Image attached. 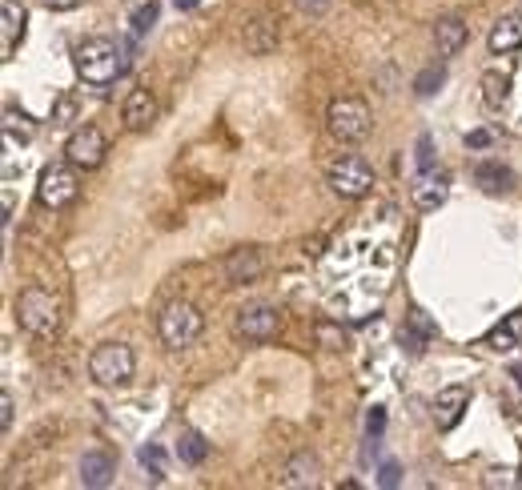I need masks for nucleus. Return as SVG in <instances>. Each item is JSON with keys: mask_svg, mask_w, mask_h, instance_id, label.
Listing matches in <instances>:
<instances>
[{"mask_svg": "<svg viewBox=\"0 0 522 490\" xmlns=\"http://www.w3.org/2000/svg\"><path fill=\"white\" fill-rule=\"evenodd\" d=\"M73 69H77V77H81L85 85L105 89V85H113V81L129 69V57H125V49H121L117 41H109V37H89V41H81V45L73 49Z\"/></svg>", "mask_w": 522, "mask_h": 490, "instance_id": "nucleus-1", "label": "nucleus"}, {"mask_svg": "<svg viewBox=\"0 0 522 490\" xmlns=\"http://www.w3.org/2000/svg\"><path fill=\"white\" fill-rule=\"evenodd\" d=\"M17 322L33 338H53L61 330V302L41 286H25L17 298Z\"/></svg>", "mask_w": 522, "mask_h": 490, "instance_id": "nucleus-2", "label": "nucleus"}, {"mask_svg": "<svg viewBox=\"0 0 522 490\" xmlns=\"http://www.w3.org/2000/svg\"><path fill=\"white\" fill-rule=\"evenodd\" d=\"M201 330H205V318H201V310L193 302H169L161 310V318H157V334H161V342L169 350L193 346L201 338Z\"/></svg>", "mask_w": 522, "mask_h": 490, "instance_id": "nucleus-3", "label": "nucleus"}, {"mask_svg": "<svg viewBox=\"0 0 522 490\" xmlns=\"http://www.w3.org/2000/svg\"><path fill=\"white\" fill-rule=\"evenodd\" d=\"M137 370V358L125 342H101L93 354H89V374L97 386H125Z\"/></svg>", "mask_w": 522, "mask_h": 490, "instance_id": "nucleus-4", "label": "nucleus"}, {"mask_svg": "<svg viewBox=\"0 0 522 490\" xmlns=\"http://www.w3.org/2000/svg\"><path fill=\"white\" fill-rule=\"evenodd\" d=\"M326 181H330V189H334L342 201H358V197H366V193L374 189V169H370L366 157L346 153V157H338V161L326 169Z\"/></svg>", "mask_w": 522, "mask_h": 490, "instance_id": "nucleus-5", "label": "nucleus"}, {"mask_svg": "<svg viewBox=\"0 0 522 490\" xmlns=\"http://www.w3.org/2000/svg\"><path fill=\"white\" fill-rule=\"evenodd\" d=\"M326 125H330V133L338 137V141H362V137H370V125H374V117H370V105L362 101V97H338L334 105H330V113H326Z\"/></svg>", "mask_w": 522, "mask_h": 490, "instance_id": "nucleus-6", "label": "nucleus"}, {"mask_svg": "<svg viewBox=\"0 0 522 490\" xmlns=\"http://www.w3.org/2000/svg\"><path fill=\"white\" fill-rule=\"evenodd\" d=\"M77 193H81V181H77V165L73 161H65V165H49L45 173H41V185H37V201L45 205V209H69L73 201H77Z\"/></svg>", "mask_w": 522, "mask_h": 490, "instance_id": "nucleus-7", "label": "nucleus"}, {"mask_svg": "<svg viewBox=\"0 0 522 490\" xmlns=\"http://www.w3.org/2000/svg\"><path fill=\"white\" fill-rule=\"evenodd\" d=\"M105 153H109V141L97 125H81L65 141V161H73L77 169H97L105 161Z\"/></svg>", "mask_w": 522, "mask_h": 490, "instance_id": "nucleus-8", "label": "nucleus"}, {"mask_svg": "<svg viewBox=\"0 0 522 490\" xmlns=\"http://www.w3.org/2000/svg\"><path fill=\"white\" fill-rule=\"evenodd\" d=\"M237 338H245V342H270V338H278V330H282V318H278V310L274 306H245L241 314H237Z\"/></svg>", "mask_w": 522, "mask_h": 490, "instance_id": "nucleus-9", "label": "nucleus"}, {"mask_svg": "<svg viewBox=\"0 0 522 490\" xmlns=\"http://www.w3.org/2000/svg\"><path fill=\"white\" fill-rule=\"evenodd\" d=\"M446 197H450V177L438 173V169H422V173L414 177V185H410V201H414L422 213H434Z\"/></svg>", "mask_w": 522, "mask_h": 490, "instance_id": "nucleus-10", "label": "nucleus"}, {"mask_svg": "<svg viewBox=\"0 0 522 490\" xmlns=\"http://www.w3.org/2000/svg\"><path fill=\"white\" fill-rule=\"evenodd\" d=\"M121 121H125V129H133V133H145V129L157 121V97H153L149 89H133V93L125 97V105H121Z\"/></svg>", "mask_w": 522, "mask_h": 490, "instance_id": "nucleus-11", "label": "nucleus"}, {"mask_svg": "<svg viewBox=\"0 0 522 490\" xmlns=\"http://www.w3.org/2000/svg\"><path fill=\"white\" fill-rule=\"evenodd\" d=\"M470 406V390L466 386H446V390H438V398H434V422H438V430H454L458 422H462V410Z\"/></svg>", "mask_w": 522, "mask_h": 490, "instance_id": "nucleus-12", "label": "nucleus"}, {"mask_svg": "<svg viewBox=\"0 0 522 490\" xmlns=\"http://www.w3.org/2000/svg\"><path fill=\"white\" fill-rule=\"evenodd\" d=\"M486 45H490V53H514V49H522V17L518 13L498 17L494 29H490V37H486Z\"/></svg>", "mask_w": 522, "mask_h": 490, "instance_id": "nucleus-13", "label": "nucleus"}, {"mask_svg": "<svg viewBox=\"0 0 522 490\" xmlns=\"http://www.w3.org/2000/svg\"><path fill=\"white\" fill-rule=\"evenodd\" d=\"M25 25H29V13L21 9V0H5V41H0V57H13L21 37H25Z\"/></svg>", "mask_w": 522, "mask_h": 490, "instance_id": "nucleus-14", "label": "nucleus"}, {"mask_svg": "<svg viewBox=\"0 0 522 490\" xmlns=\"http://www.w3.org/2000/svg\"><path fill=\"white\" fill-rule=\"evenodd\" d=\"M466 25L458 21V17H442L438 25H434V49H438V57H454V53H462V45H466Z\"/></svg>", "mask_w": 522, "mask_h": 490, "instance_id": "nucleus-15", "label": "nucleus"}, {"mask_svg": "<svg viewBox=\"0 0 522 490\" xmlns=\"http://www.w3.org/2000/svg\"><path fill=\"white\" fill-rule=\"evenodd\" d=\"M257 274H261V254H257V250H233V254L225 258V278H229L233 286L257 282Z\"/></svg>", "mask_w": 522, "mask_h": 490, "instance_id": "nucleus-16", "label": "nucleus"}, {"mask_svg": "<svg viewBox=\"0 0 522 490\" xmlns=\"http://www.w3.org/2000/svg\"><path fill=\"white\" fill-rule=\"evenodd\" d=\"M113 470H117V462H113V454H105V450H89V454L81 458V482H85V486H109V482H113Z\"/></svg>", "mask_w": 522, "mask_h": 490, "instance_id": "nucleus-17", "label": "nucleus"}, {"mask_svg": "<svg viewBox=\"0 0 522 490\" xmlns=\"http://www.w3.org/2000/svg\"><path fill=\"white\" fill-rule=\"evenodd\" d=\"M245 49L253 57H266L270 49H278V25L270 17H257L253 25H245Z\"/></svg>", "mask_w": 522, "mask_h": 490, "instance_id": "nucleus-18", "label": "nucleus"}, {"mask_svg": "<svg viewBox=\"0 0 522 490\" xmlns=\"http://www.w3.org/2000/svg\"><path fill=\"white\" fill-rule=\"evenodd\" d=\"M438 330H434V322L426 318V310H410L406 314V330H402V346H410V354H422V346L434 338Z\"/></svg>", "mask_w": 522, "mask_h": 490, "instance_id": "nucleus-19", "label": "nucleus"}, {"mask_svg": "<svg viewBox=\"0 0 522 490\" xmlns=\"http://www.w3.org/2000/svg\"><path fill=\"white\" fill-rule=\"evenodd\" d=\"M518 342H522V314H510L506 322H498V326L482 338V346H490V350H498V354L518 350Z\"/></svg>", "mask_w": 522, "mask_h": 490, "instance_id": "nucleus-20", "label": "nucleus"}, {"mask_svg": "<svg viewBox=\"0 0 522 490\" xmlns=\"http://www.w3.org/2000/svg\"><path fill=\"white\" fill-rule=\"evenodd\" d=\"M33 133H37V125H33V117L25 113V109H17V105H9L5 109V141L9 145H29L33 141Z\"/></svg>", "mask_w": 522, "mask_h": 490, "instance_id": "nucleus-21", "label": "nucleus"}, {"mask_svg": "<svg viewBox=\"0 0 522 490\" xmlns=\"http://www.w3.org/2000/svg\"><path fill=\"white\" fill-rule=\"evenodd\" d=\"M474 181H478L486 193H506V189H514V173H510L506 165H498V161L478 165V169H474Z\"/></svg>", "mask_w": 522, "mask_h": 490, "instance_id": "nucleus-22", "label": "nucleus"}, {"mask_svg": "<svg viewBox=\"0 0 522 490\" xmlns=\"http://www.w3.org/2000/svg\"><path fill=\"white\" fill-rule=\"evenodd\" d=\"M314 478H318V458L314 454H294L282 482L286 486H314Z\"/></svg>", "mask_w": 522, "mask_h": 490, "instance_id": "nucleus-23", "label": "nucleus"}, {"mask_svg": "<svg viewBox=\"0 0 522 490\" xmlns=\"http://www.w3.org/2000/svg\"><path fill=\"white\" fill-rule=\"evenodd\" d=\"M482 101H486L490 109H502V105L510 101V77H506V73H486V77H482Z\"/></svg>", "mask_w": 522, "mask_h": 490, "instance_id": "nucleus-24", "label": "nucleus"}, {"mask_svg": "<svg viewBox=\"0 0 522 490\" xmlns=\"http://www.w3.org/2000/svg\"><path fill=\"white\" fill-rule=\"evenodd\" d=\"M205 454H209V442H205L197 430L181 434V442H177V458H181L185 466H201V462H205Z\"/></svg>", "mask_w": 522, "mask_h": 490, "instance_id": "nucleus-25", "label": "nucleus"}, {"mask_svg": "<svg viewBox=\"0 0 522 490\" xmlns=\"http://www.w3.org/2000/svg\"><path fill=\"white\" fill-rule=\"evenodd\" d=\"M314 334H318V342H322L326 350H346V342H350V338H346V330H342V326H334V322H318V326H314Z\"/></svg>", "mask_w": 522, "mask_h": 490, "instance_id": "nucleus-26", "label": "nucleus"}, {"mask_svg": "<svg viewBox=\"0 0 522 490\" xmlns=\"http://www.w3.org/2000/svg\"><path fill=\"white\" fill-rule=\"evenodd\" d=\"M442 81H446V73H442L438 65H430L426 73H418V81H414V93H418V97H434Z\"/></svg>", "mask_w": 522, "mask_h": 490, "instance_id": "nucleus-27", "label": "nucleus"}, {"mask_svg": "<svg viewBox=\"0 0 522 490\" xmlns=\"http://www.w3.org/2000/svg\"><path fill=\"white\" fill-rule=\"evenodd\" d=\"M157 13H161V9L153 5V0H149V5H141V9L133 13V33H137V37H145V33L157 25Z\"/></svg>", "mask_w": 522, "mask_h": 490, "instance_id": "nucleus-28", "label": "nucleus"}, {"mask_svg": "<svg viewBox=\"0 0 522 490\" xmlns=\"http://www.w3.org/2000/svg\"><path fill=\"white\" fill-rule=\"evenodd\" d=\"M418 169H434V141H430V133L418 137Z\"/></svg>", "mask_w": 522, "mask_h": 490, "instance_id": "nucleus-29", "label": "nucleus"}, {"mask_svg": "<svg viewBox=\"0 0 522 490\" xmlns=\"http://www.w3.org/2000/svg\"><path fill=\"white\" fill-rule=\"evenodd\" d=\"M141 462H145V466H153V474H157V478L165 474V454H161V446H145V450H141Z\"/></svg>", "mask_w": 522, "mask_h": 490, "instance_id": "nucleus-30", "label": "nucleus"}, {"mask_svg": "<svg viewBox=\"0 0 522 490\" xmlns=\"http://www.w3.org/2000/svg\"><path fill=\"white\" fill-rule=\"evenodd\" d=\"M73 113H77V101H73V97H61V101H57L53 121H57V125H69V121H73Z\"/></svg>", "mask_w": 522, "mask_h": 490, "instance_id": "nucleus-31", "label": "nucleus"}, {"mask_svg": "<svg viewBox=\"0 0 522 490\" xmlns=\"http://www.w3.org/2000/svg\"><path fill=\"white\" fill-rule=\"evenodd\" d=\"M382 430H386V410H382V406H374V410H370V418H366V434H370V438H378Z\"/></svg>", "mask_w": 522, "mask_h": 490, "instance_id": "nucleus-32", "label": "nucleus"}, {"mask_svg": "<svg viewBox=\"0 0 522 490\" xmlns=\"http://www.w3.org/2000/svg\"><path fill=\"white\" fill-rule=\"evenodd\" d=\"M13 410H17V406H13V394L5 390V394H0V426H5V430L13 426Z\"/></svg>", "mask_w": 522, "mask_h": 490, "instance_id": "nucleus-33", "label": "nucleus"}, {"mask_svg": "<svg viewBox=\"0 0 522 490\" xmlns=\"http://www.w3.org/2000/svg\"><path fill=\"white\" fill-rule=\"evenodd\" d=\"M398 478H402L398 462H386V466H382V474H378V482H382V486H398Z\"/></svg>", "mask_w": 522, "mask_h": 490, "instance_id": "nucleus-34", "label": "nucleus"}, {"mask_svg": "<svg viewBox=\"0 0 522 490\" xmlns=\"http://www.w3.org/2000/svg\"><path fill=\"white\" fill-rule=\"evenodd\" d=\"M298 9H302L306 17H322V13H326V0H298Z\"/></svg>", "mask_w": 522, "mask_h": 490, "instance_id": "nucleus-35", "label": "nucleus"}, {"mask_svg": "<svg viewBox=\"0 0 522 490\" xmlns=\"http://www.w3.org/2000/svg\"><path fill=\"white\" fill-rule=\"evenodd\" d=\"M466 145H470V149H486V145H490V133H486V129H478V133H470V137H466Z\"/></svg>", "mask_w": 522, "mask_h": 490, "instance_id": "nucleus-36", "label": "nucleus"}, {"mask_svg": "<svg viewBox=\"0 0 522 490\" xmlns=\"http://www.w3.org/2000/svg\"><path fill=\"white\" fill-rule=\"evenodd\" d=\"M45 5L53 9V13H69V9H77L81 0H45Z\"/></svg>", "mask_w": 522, "mask_h": 490, "instance_id": "nucleus-37", "label": "nucleus"}, {"mask_svg": "<svg viewBox=\"0 0 522 490\" xmlns=\"http://www.w3.org/2000/svg\"><path fill=\"white\" fill-rule=\"evenodd\" d=\"M177 9H181V13H193V9H197V0H177Z\"/></svg>", "mask_w": 522, "mask_h": 490, "instance_id": "nucleus-38", "label": "nucleus"}, {"mask_svg": "<svg viewBox=\"0 0 522 490\" xmlns=\"http://www.w3.org/2000/svg\"><path fill=\"white\" fill-rule=\"evenodd\" d=\"M514 482H518V486H522V466H518V478H514Z\"/></svg>", "mask_w": 522, "mask_h": 490, "instance_id": "nucleus-39", "label": "nucleus"}]
</instances>
